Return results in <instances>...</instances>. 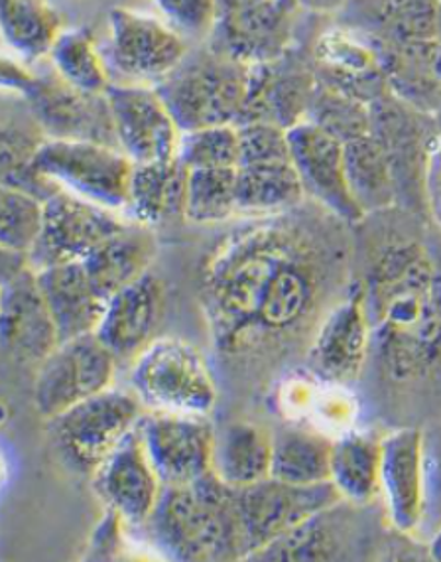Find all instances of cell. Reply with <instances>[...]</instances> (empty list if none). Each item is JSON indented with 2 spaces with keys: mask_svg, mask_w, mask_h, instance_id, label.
<instances>
[{
  "mask_svg": "<svg viewBox=\"0 0 441 562\" xmlns=\"http://www.w3.org/2000/svg\"><path fill=\"white\" fill-rule=\"evenodd\" d=\"M290 2H292V0H290Z\"/></svg>",
  "mask_w": 441,
  "mask_h": 562,
  "instance_id": "cell-52",
  "label": "cell"
},
{
  "mask_svg": "<svg viewBox=\"0 0 441 562\" xmlns=\"http://www.w3.org/2000/svg\"><path fill=\"white\" fill-rule=\"evenodd\" d=\"M2 83L29 103L48 138L93 140L121 148L106 93H83L59 78L58 71L49 78H36L12 61L2 66Z\"/></svg>",
  "mask_w": 441,
  "mask_h": 562,
  "instance_id": "cell-6",
  "label": "cell"
},
{
  "mask_svg": "<svg viewBox=\"0 0 441 562\" xmlns=\"http://www.w3.org/2000/svg\"><path fill=\"white\" fill-rule=\"evenodd\" d=\"M166 22L182 36L203 38L212 36L217 24L215 0H156Z\"/></svg>",
  "mask_w": 441,
  "mask_h": 562,
  "instance_id": "cell-43",
  "label": "cell"
},
{
  "mask_svg": "<svg viewBox=\"0 0 441 562\" xmlns=\"http://www.w3.org/2000/svg\"><path fill=\"white\" fill-rule=\"evenodd\" d=\"M294 9L289 0H274L239 16L217 20L210 46L249 66L279 61L289 54Z\"/></svg>",
  "mask_w": 441,
  "mask_h": 562,
  "instance_id": "cell-25",
  "label": "cell"
},
{
  "mask_svg": "<svg viewBox=\"0 0 441 562\" xmlns=\"http://www.w3.org/2000/svg\"><path fill=\"white\" fill-rule=\"evenodd\" d=\"M371 339L373 328L366 312L365 292L353 289L319 322L307 344V369L314 378L333 387H349L363 373Z\"/></svg>",
  "mask_w": 441,
  "mask_h": 562,
  "instance_id": "cell-13",
  "label": "cell"
},
{
  "mask_svg": "<svg viewBox=\"0 0 441 562\" xmlns=\"http://www.w3.org/2000/svg\"><path fill=\"white\" fill-rule=\"evenodd\" d=\"M215 2H217V20H223L260 9V7L274 2V0H215Z\"/></svg>",
  "mask_w": 441,
  "mask_h": 562,
  "instance_id": "cell-46",
  "label": "cell"
},
{
  "mask_svg": "<svg viewBox=\"0 0 441 562\" xmlns=\"http://www.w3.org/2000/svg\"><path fill=\"white\" fill-rule=\"evenodd\" d=\"M252 66L212 46L188 54L154 88L182 133L203 126L237 125L249 95Z\"/></svg>",
  "mask_w": 441,
  "mask_h": 562,
  "instance_id": "cell-4",
  "label": "cell"
},
{
  "mask_svg": "<svg viewBox=\"0 0 441 562\" xmlns=\"http://www.w3.org/2000/svg\"><path fill=\"white\" fill-rule=\"evenodd\" d=\"M289 140L292 165L307 198L343 224H361L365 212L349 186L343 143L312 121L289 128Z\"/></svg>",
  "mask_w": 441,
  "mask_h": 562,
  "instance_id": "cell-14",
  "label": "cell"
},
{
  "mask_svg": "<svg viewBox=\"0 0 441 562\" xmlns=\"http://www.w3.org/2000/svg\"><path fill=\"white\" fill-rule=\"evenodd\" d=\"M289 214L233 233L203 262L200 304L223 358H274L312 339L347 282L343 222Z\"/></svg>",
  "mask_w": 441,
  "mask_h": 562,
  "instance_id": "cell-1",
  "label": "cell"
},
{
  "mask_svg": "<svg viewBox=\"0 0 441 562\" xmlns=\"http://www.w3.org/2000/svg\"><path fill=\"white\" fill-rule=\"evenodd\" d=\"M343 502L331 482L296 485L279 477H264L237 490L240 525L247 547V561L282 535L290 533L314 515Z\"/></svg>",
  "mask_w": 441,
  "mask_h": 562,
  "instance_id": "cell-9",
  "label": "cell"
},
{
  "mask_svg": "<svg viewBox=\"0 0 441 562\" xmlns=\"http://www.w3.org/2000/svg\"><path fill=\"white\" fill-rule=\"evenodd\" d=\"M306 121L321 126L329 135L339 138L343 145L373 131L371 105H366L359 99L349 98L341 91L327 88L319 81L307 109Z\"/></svg>",
  "mask_w": 441,
  "mask_h": 562,
  "instance_id": "cell-39",
  "label": "cell"
},
{
  "mask_svg": "<svg viewBox=\"0 0 441 562\" xmlns=\"http://www.w3.org/2000/svg\"><path fill=\"white\" fill-rule=\"evenodd\" d=\"M347 178L357 204L365 215L391 210L398 204V186L393 166L373 131L346 143Z\"/></svg>",
  "mask_w": 441,
  "mask_h": 562,
  "instance_id": "cell-36",
  "label": "cell"
},
{
  "mask_svg": "<svg viewBox=\"0 0 441 562\" xmlns=\"http://www.w3.org/2000/svg\"><path fill=\"white\" fill-rule=\"evenodd\" d=\"M346 502L314 515L306 524L282 535L274 543L252 554L249 561H337L343 559L353 541L343 514Z\"/></svg>",
  "mask_w": 441,
  "mask_h": 562,
  "instance_id": "cell-30",
  "label": "cell"
},
{
  "mask_svg": "<svg viewBox=\"0 0 441 562\" xmlns=\"http://www.w3.org/2000/svg\"><path fill=\"white\" fill-rule=\"evenodd\" d=\"M143 401L121 389H106L49 418V432L61 458L77 472L97 468L143 418Z\"/></svg>",
  "mask_w": 441,
  "mask_h": 562,
  "instance_id": "cell-7",
  "label": "cell"
},
{
  "mask_svg": "<svg viewBox=\"0 0 441 562\" xmlns=\"http://www.w3.org/2000/svg\"><path fill=\"white\" fill-rule=\"evenodd\" d=\"M190 170L178 160L135 165L126 212L133 224L156 225L170 215L182 214Z\"/></svg>",
  "mask_w": 441,
  "mask_h": 562,
  "instance_id": "cell-32",
  "label": "cell"
},
{
  "mask_svg": "<svg viewBox=\"0 0 441 562\" xmlns=\"http://www.w3.org/2000/svg\"><path fill=\"white\" fill-rule=\"evenodd\" d=\"M333 438L316 428L282 425L272 430L270 475L296 485L329 482Z\"/></svg>",
  "mask_w": 441,
  "mask_h": 562,
  "instance_id": "cell-33",
  "label": "cell"
},
{
  "mask_svg": "<svg viewBox=\"0 0 441 562\" xmlns=\"http://www.w3.org/2000/svg\"><path fill=\"white\" fill-rule=\"evenodd\" d=\"M166 308L162 279L146 272L106 302L97 336L113 351L116 361H135L158 330Z\"/></svg>",
  "mask_w": 441,
  "mask_h": 562,
  "instance_id": "cell-21",
  "label": "cell"
},
{
  "mask_svg": "<svg viewBox=\"0 0 441 562\" xmlns=\"http://www.w3.org/2000/svg\"><path fill=\"white\" fill-rule=\"evenodd\" d=\"M440 42H441V9H440Z\"/></svg>",
  "mask_w": 441,
  "mask_h": 562,
  "instance_id": "cell-51",
  "label": "cell"
},
{
  "mask_svg": "<svg viewBox=\"0 0 441 562\" xmlns=\"http://www.w3.org/2000/svg\"><path fill=\"white\" fill-rule=\"evenodd\" d=\"M116 363L113 351L95 331L61 341L38 366L34 381L36 411L49 420L111 389Z\"/></svg>",
  "mask_w": 441,
  "mask_h": 562,
  "instance_id": "cell-10",
  "label": "cell"
},
{
  "mask_svg": "<svg viewBox=\"0 0 441 562\" xmlns=\"http://www.w3.org/2000/svg\"><path fill=\"white\" fill-rule=\"evenodd\" d=\"M272 468V432L239 420L215 435L212 470L230 487H247L269 477Z\"/></svg>",
  "mask_w": 441,
  "mask_h": 562,
  "instance_id": "cell-31",
  "label": "cell"
},
{
  "mask_svg": "<svg viewBox=\"0 0 441 562\" xmlns=\"http://www.w3.org/2000/svg\"><path fill=\"white\" fill-rule=\"evenodd\" d=\"M423 204L433 217V222L441 227V131L433 138L426 176H423Z\"/></svg>",
  "mask_w": 441,
  "mask_h": 562,
  "instance_id": "cell-45",
  "label": "cell"
},
{
  "mask_svg": "<svg viewBox=\"0 0 441 562\" xmlns=\"http://www.w3.org/2000/svg\"><path fill=\"white\" fill-rule=\"evenodd\" d=\"M36 279L56 322L59 341L97 331L105 314L106 302L97 294L83 262L42 269L36 271Z\"/></svg>",
  "mask_w": 441,
  "mask_h": 562,
  "instance_id": "cell-26",
  "label": "cell"
},
{
  "mask_svg": "<svg viewBox=\"0 0 441 562\" xmlns=\"http://www.w3.org/2000/svg\"><path fill=\"white\" fill-rule=\"evenodd\" d=\"M111 61L126 78L160 83L188 56V44L168 22L113 9L109 14Z\"/></svg>",
  "mask_w": 441,
  "mask_h": 562,
  "instance_id": "cell-17",
  "label": "cell"
},
{
  "mask_svg": "<svg viewBox=\"0 0 441 562\" xmlns=\"http://www.w3.org/2000/svg\"><path fill=\"white\" fill-rule=\"evenodd\" d=\"M349 2L351 0H292L294 7L316 12V14H333V12L339 14Z\"/></svg>",
  "mask_w": 441,
  "mask_h": 562,
  "instance_id": "cell-47",
  "label": "cell"
},
{
  "mask_svg": "<svg viewBox=\"0 0 441 562\" xmlns=\"http://www.w3.org/2000/svg\"><path fill=\"white\" fill-rule=\"evenodd\" d=\"M162 482L148 460L136 425L93 472V492L126 527H143L162 494Z\"/></svg>",
  "mask_w": 441,
  "mask_h": 562,
  "instance_id": "cell-19",
  "label": "cell"
},
{
  "mask_svg": "<svg viewBox=\"0 0 441 562\" xmlns=\"http://www.w3.org/2000/svg\"><path fill=\"white\" fill-rule=\"evenodd\" d=\"M138 432L162 485H190L212 472L217 428L210 415L148 411Z\"/></svg>",
  "mask_w": 441,
  "mask_h": 562,
  "instance_id": "cell-12",
  "label": "cell"
},
{
  "mask_svg": "<svg viewBox=\"0 0 441 562\" xmlns=\"http://www.w3.org/2000/svg\"><path fill=\"white\" fill-rule=\"evenodd\" d=\"M143 529L170 561H247L237 487L213 470L190 485H163Z\"/></svg>",
  "mask_w": 441,
  "mask_h": 562,
  "instance_id": "cell-3",
  "label": "cell"
},
{
  "mask_svg": "<svg viewBox=\"0 0 441 562\" xmlns=\"http://www.w3.org/2000/svg\"><path fill=\"white\" fill-rule=\"evenodd\" d=\"M106 99L116 143L135 165L176 158L182 131L156 88L111 83Z\"/></svg>",
  "mask_w": 441,
  "mask_h": 562,
  "instance_id": "cell-15",
  "label": "cell"
},
{
  "mask_svg": "<svg viewBox=\"0 0 441 562\" xmlns=\"http://www.w3.org/2000/svg\"><path fill=\"white\" fill-rule=\"evenodd\" d=\"M34 165L59 188L113 212L126 210L135 162L116 146L48 138Z\"/></svg>",
  "mask_w": 441,
  "mask_h": 562,
  "instance_id": "cell-8",
  "label": "cell"
},
{
  "mask_svg": "<svg viewBox=\"0 0 441 562\" xmlns=\"http://www.w3.org/2000/svg\"><path fill=\"white\" fill-rule=\"evenodd\" d=\"M239 212L237 168L190 170L183 217L192 224L227 222Z\"/></svg>",
  "mask_w": 441,
  "mask_h": 562,
  "instance_id": "cell-37",
  "label": "cell"
},
{
  "mask_svg": "<svg viewBox=\"0 0 441 562\" xmlns=\"http://www.w3.org/2000/svg\"><path fill=\"white\" fill-rule=\"evenodd\" d=\"M131 383L150 411L210 415L219 391L202 353L185 339H154L133 361Z\"/></svg>",
  "mask_w": 441,
  "mask_h": 562,
  "instance_id": "cell-5",
  "label": "cell"
},
{
  "mask_svg": "<svg viewBox=\"0 0 441 562\" xmlns=\"http://www.w3.org/2000/svg\"><path fill=\"white\" fill-rule=\"evenodd\" d=\"M436 121H438V125H440V128H441V109H440V113H438V116H436Z\"/></svg>",
  "mask_w": 441,
  "mask_h": 562,
  "instance_id": "cell-50",
  "label": "cell"
},
{
  "mask_svg": "<svg viewBox=\"0 0 441 562\" xmlns=\"http://www.w3.org/2000/svg\"><path fill=\"white\" fill-rule=\"evenodd\" d=\"M126 524L123 517L105 507V515L101 519V524L97 525L91 544L87 551V559L91 561H111L116 554L121 553V544H123V529Z\"/></svg>",
  "mask_w": 441,
  "mask_h": 562,
  "instance_id": "cell-44",
  "label": "cell"
},
{
  "mask_svg": "<svg viewBox=\"0 0 441 562\" xmlns=\"http://www.w3.org/2000/svg\"><path fill=\"white\" fill-rule=\"evenodd\" d=\"M381 460L383 438L363 430H347L333 438L329 482L346 504L363 507L381 495Z\"/></svg>",
  "mask_w": 441,
  "mask_h": 562,
  "instance_id": "cell-29",
  "label": "cell"
},
{
  "mask_svg": "<svg viewBox=\"0 0 441 562\" xmlns=\"http://www.w3.org/2000/svg\"><path fill=\"white\" fill-rule=\"evenodd\" d=\"M371 121L374 138L393 166L398 200L412 192L423 202L426 165L433 138L441 131L436 116L426 115L388 93L371 105Z\"/></svg>",
  "mask_w": 441,
  "mask_h": 562,
  "instance_id": "cell-16",
  "label": "cell"
},
{
  "mask_svg": "<svg viewBox=\"0 0 441 562\" xmlns=\"http://www.w3.org/2000/svg\"><path fill=\"white\" fill-rule=\"evenodd\" d=\"M316 88V71L292 64L289 54L279 61L252 66L249 95L237 125L274 123L292 128L306 121Z\"/></svg>",
  "mask_w": 441,
  "mask_h": 562,
  "instance_id": "cell-23",
  "label": "cell"
},
{
  "mask_svg": "<svg viewBox=\"0 0 441 562\" xmlns=\"http://www.w3.org/2000/svg\"><path fill=\"white\" fill-rule=\"evenodd\" d=\"M239 126L240 165H272L292 160L289 128L274 123H247Z\"/></svg>",
  "mask_w": 441,
  "mask_h": 562,
  "instance_id": "cell-42",
  "label": "cell"
},
{
  "mask_svg": "<svg viewBox=\"0 0 441 562\" xmlns=\"http://www.w3.org/2000/svg\"><path fill=\"white\" fill-rule=\"evenodd\" d=\"M381 494L398 533L412 535L426 514V442L420 428H396L383 437Z\"/></svg>",
  "mask_w": 441,
  "mask_h": 562,
  "instance_id": "cell-20",
  "label": "cell"
},
{
  "mask_svg": "<svg viewBox=\"0 0 441 562\" xmlns=\"http://www.w3.org/2000/svg\"><path fill=\"white\" fill-rule=\"evenodd\" d=\"M438 292H440V302H441V267H438Z\"/></svg>",
  "mask_w": 441,
  "mask_h": 562,
  "instance_id": "cell-49",
  "label": "cell"
},
{
  "mask_svg": "<svg viewBox=\"0 0 441 562\" xmlns=\"http://www.w3.org/2000/svg\"><path fill=\"white\" fill-rule=\"evenodd\" d=\"M156 243L145 225L126 224L123 232L97 247L83 262L97 294L109 299L150 271Z\"/></svg>",
  "mask_w": 441,
  "mask_h": 562,
  "instance_id": "cell-28",
  "label": "cell"
},
{
  "mask_svg": "<svg viewBox=\"0 0 441 562\" xmlns=\"http://www.w3.org/2000/svg\"><path fill=\"white\" fill-rule=\"evenodd\" d=\"M4 42L20 59L38 61L61 36V19L48 0H0Z\"/></svg>",
  "mask_w": 441,
  "mask_h": 562,
  "instance_id": "cell-35",
  "label": "cell"
},
{
  "mask_svg": "<svg viewBox=\"0 0 441 562\" xmlns=\"http://www.w3.org/2000/svg\"><path fill=\"white\" fill-rule=\"evenodd\" d=\"M430 557L433 561L441 562V529L433 535L432 543H430Z\"/></svg>",
  "mask_w": 441,
  "mask_h": 562,
  "instance_id": "cell-48",
  "label": "cell"
},
{
  "mask_svg": "<svg viewBox=\"0 0 441 562\" xmlns=\"http://www.w3.org/2000/svg\"><path fill=\"white\" fill-rule=\"evenodd\" d=\"M46 202L16 188L0 190V249L29 255L44 227Z\"/></svg>",
  "mask_w": 441,
  "mask_h": 562,
  "instance_id": "cell-40",
  "label": "cell"
},
{
  "mask_svg": "<svg viewBox=\"0 0 441 562\" xmlns=\"http://www.w3.org/2000/svg\"><path fill=\"white\" fill-rule=\"evenodd\" d=\"M176 158L188 170L239 168V126H203V128L182 133Z\"/></svg>",
  "mask_w": 441,
  "mask_h": 562,
  "instance_id": "cell-41",
  "label": "cell"
},
{
  "mask_svg": "<svg viewBox=\"0 0 441 562\" xmlns=\"http://www.w3.org/2000/svg\"><path fill=\"white\" fill-rule=\"evenodd\" d=\"M391 93L426 115L441 109V42L373 46Z\"/></svg>",
  "mask_w": 441,
  "mask_h": 562,
  "instance_id": "cell-27",
  "label": "cell"
},
{
  "mask_svg": "<svg viewBox=\"0 0 441 562\" xmlns=\"http://www.w3.org/2000/svg\"><path fill=\"white\" fill-rule=\"evenodd\" d=\"M304 198L306 192L292 160L237 168V202L242 214H286L297 210Z\"/></svg>",
  "mask_w": 441,
  "mask_h": 562,
  "instance_id": "cell-34",
  "label": "cell"
},
{
  "mask_svg": "<svg viewBox=\"0 0 441 562\" xmlns=\"http://www.w3.org/2000/svg\"><path fill=\"white\" fill-rule=\"evenodd\" d=\"M365 304L381 368L396 383L441 368L438 262L422 243L386 247L366 274Z\"/></svg>",
  "mask_w": 441,
  "mask_h": 562,
  "instance_id": "cell-2",
  "label": "cell"
},
{
  "mask_svg": "<svg viewBox=\"0 0 441 562\" xmlns=\"http://www.w3.org/2000/svg\"><path fill=\"white\" fill-rule=\"evenodd\" d=\"M441 0H351L339 14L371 46L440 40Z\"/></svg>",
  "mask_w": 441,
  "mask_h": 562,
  "instance_id": "cell-24",
  "label": "cell"
},
{
  "mask_svg": "<svg viewBox=\"0 0 441 562\" xmlns=\"http://www.w3.org/2000/svg\"><path fill=\"white\" fill-rule=\"evenodd\" d=\"M49 58L59 78L83 93L103 95L111 88L105 61L86 30H64Z\"/></svg>",
  "mask_w": 441,
  "mask_h": 562,
  "instance_id": "cell-38",
  "label": "cell"
},
{
  "mask_svg": "<svg viewBox=\"0 0 441 562\" xmlns=\"http://www.w3.org/2000/svg\"><path fill=\"white\" fill-rule=\"evenodd\" d=\"M314 61L319 83L366 105L391 93L373 46L347 26L327 30L317 38Z\"/></svg>",
  "mask_w": 441,
  "mask_h": 562,
  "instance_id": "cell-22",
  "label": "cell"
},
{
  "mask_svg": "<svg viewBox=\"0 0 441 562\" xmlns=\"http://www.w3.org/2000/svg\"><path fill=\"white\" fill-rule=\"evenodd\" d=\"M0 338L7 356L38 366L61 344L32 267L2 277Z\"/></svg>",
  "mask_w": 441,
  "mask_h": 562,
  "instance_id": "cell-18",
  "label": "cell"
},
{
  "mask_svg": "<svg viewBox=\"0 0 441 562\" xmlns=\"http://www.w3.org/2000/svg\"><path fill=\"white\" fill-rule=\"evenodd\" d=\"M125 227V222L113 210L61 188L46 200L44 227L29 252L30 267L42 271L56 265L86 261L97 247Z\"/></svg>",
  "mask_w": 441,
  "mask_h": 562,
  "instance_id": "cell-11",
  "label": "cell"
}]
</instances>
